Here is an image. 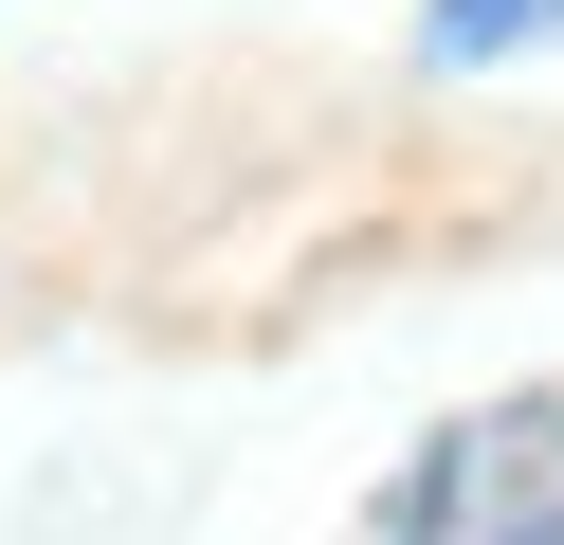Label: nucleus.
Listing matches in <instances>:
<instances>
[{
	"mask_svg": "<svg viewBox=\"0 0 564 545\" xmlns=\"http://www.w3.org/2000/svg\"><path fill=\"white\" fill-rule=\"evenodd\" d=\"M382 545H564V400H491L401 472Z\"/></svg>",
	"mask_w": 564,
	"mask_h": 545,
	"instance_id": "obj_1",
	"label": "nucleus"
},
{
	"mask_svg": "<svg viewBox=\"0 0 564 545\" xmlns=\"http://www.w3.org/2000/svg\"><path fill=\"white\" fill-rule=\"evenodd\" d=\"M528 36H564V0H437L419 55H437V73H491V55H528Z\"/></svg>",
	"mask_w": 564,
	"mask_h": 545,
	"instance_id": "obj_2",
	"label": "nucleus"
}]
</instances>
